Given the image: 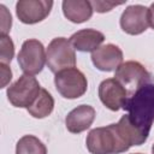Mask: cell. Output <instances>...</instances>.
I'll use <instances>...</instances> for the list:
<instances>
[{"label":"cell","mask_w":154,"mask_h":154,"mask_svg":"<svg viewBox=\"0 0 154 154\" xmlns=\"http://www.w3.org/2000/svg\"><path fill=\"white\" fill-rule=\"evenodd\" d=\"M0 60L2 64H10L14 55V43L7 35H0Z\"/></svg>","instance_id":"obj_17"},{"label":"cell","mask_w":154,"mask_h":154,"mask_svg":"<svg viewBox=\"0 0 154 154\" xmlns=\"http://www.w3.org/2000/svg\"><path fill=\"white\" fill-rule=\"evenodd\" d=\"M0 67H1V76H2V81H1V88H5L7 85V83L12 79V71L8 67L7 64H2L0 63Z\"/></svg>","instance_id":"obj_20"},{"label":"cell","mask_w":154,"mask_h":154,"mask_svg":"<svg viewBox=\"0 0 154 154\" xmlns=\"http://www.w3.org/2000/svg\"><path fill=\"white\" fill-rule=\"evenodd\" d=\"M99 97L100 101L111 111H119L124 107L129 93L125 89V87L113 78H106L103 79L99 85Z\"/></svg>","instance_id":"obj_9"},{"label":"cell","mask_w":154,"mask_h":154,"mask_svg":"<svg viewBox=\"0 0 154 154\" xmlns=\"http://www.w3.org/2000/svg\"><path fill=\"white\" fill-rule=\"evenodd\" d=\"M95 119V109L90 105H79L65 118V126L71 134H81L90 128Z\"/></svg>","instance_id":"obj_12"},{"label":"cell","mask_w":154,"mask_h":154,"mask_svg":"<svg viewBox=\"0 0 154 154\" xmlns=\"http://www.w3.org/2000/svg\"><path fill=\"white\" fill-rule=\"evenodd\" d=\"M47 54L41 41L29 38L23 42L22 48L17 55V61L24 75L35 76L40 73L46 64Z\"/></svg>","instance_id":"obj_5"},{"label":"cell","mask_w":154,"mask_h":154,"mask_svg":"<svg viewBox=\"0 0 154 154\" xmlns=\"http://www.w3.org/2000/svg\"><path fill=\"white\" fill-rule=\"evenodd\" d=\"M132 154H142V153H132Z\"/></svg>","instance_id":"obj_23"},{"label":"cell","mask_w":154,"mask_h":154,"mask_svg":"<svg viewBox=\"0 0 154 154\" xmlns=\"http://www.w3.org/2000/svg\"><path fill=\"white\" fill-rule=\"evenodd\" d=\"M38 81L34 76L22 75L14 83H12L6 91L7 100L13 107L28 108L30 107L41 91Z\"/></svg>","instance_id":"obj_4"},{"label":"cell","mask_w":154,"mask_h":154,"mask_svg":"<svg viewBox=\"0 0 154 154\" xmlns=\"http://www.w3.org/2000/svg\"><path fill=\"white\" fill-rule=\"evenodd\" d=\"M91 61L94 66L103 72L116 71L123 64V52L113 43L100 46L91 53Z\"/></svg>","instance_id":"obj_11"},{"label":"cell","mask_w":154,"mask_h":154,"mask_svg":"<svg viewBox=\"0 0 154 154\" xmlns=\"http://www.w3.org/2000/svg\"><path fill=\"white\" fill-rule=\"evenodd\" d=\"M152 154H154V144L152 146Z\"/></svg>","instance_id":"obj_22"},{"label":"cell","mask_w":154,"mask_h":154,"mask_svg":"<svg viewBox=\"0 0 154 154\" xmlns=\"http://www.w3.org/2000/svg\"><path fill=\"white\" fill-rule=\"evenodd\" d=\"M91 2V6L94 8V11L99 12V13H105V12H108L111 11L113 7H117V6H120L123 5L124 2H111V1H90Z\"/></svg>","instance_id":"obj_19"},{"label":"cell","mask_w":154,"mask_h":154,"mask_svg":"<svg viewBox=\"0 0 154 154\" xmlns=\"http://www.w3.org/2000/svg\"><path fill=\"white\" fill-rule=\"evenodd\" d=\"M53 109H54V99L52 94L43 88L41 89L34 103L26 108L29 114L36 119H42L48 117L53 112Z\"/></svg>","instance_id":"obj_15"},{"label":"cell","mask_w":154,"mask_h":154,"mask_svg":"<svg viewBox=\"0 0 154 154\" xmlns=\"http://www.w3.org/2000/svg\"><path fill=\"white\" fill-rule=\"evenodd\" d=\"M0 10H1V35H7L8 31L11 30V25H12V17L11 13L7 11V8L4 5H0Z\"/></svg>","instance_id":"obj_18"},{"label":"cell","mask_w":154,"mask_h":154,"mask_svg":"<svg viewBox=\"0 0 154 154\" xmlns=\"http://www.w3.org/2000/svg\"><path fill=\"white\" fill-rule=\"evenodd\" d=\"M148 19H149V26L154 30V2L148 7Z\"/></svg>","instance_id":"obj_21"},{"label":"cell","mask_w":154,"mask_h":154,"mask_svg":"<svg viewBox=\"0 0 154 154\" xmlns=\"http://www.w3.org/2000/svg\"><path fill=\"white\" fill-rule=\"evenodd\" d=\"M114 78L125 87L130 95H132L140 87L150 79V75L141 63L128 60L116 70Z\"/></svg>","instance_id":"obj_7"},{"label":"cell","mask_w":154,"mask_h":154,"mask_svg":"<svg viewBox=\"0 0 154 154\" xmlns=\"http://www.w3.org/2000/svg\"><path fill=\"white\" fill-rule=\"evenodd\" d=\"M63 13L72 23H84L93 16L94 8L88 0H64L61 4Z\"/></svg>","instance_id":"obj_14"},{"label":"cell","mask_w":154,"mask_h":154,"mask_svg":"<svg viewBox=\"0 0 154 154\" xmlns=\"http://www.w3.org/2000/svg\"><path fill=\"white\" fill-rule=\"evenodd\" d=\"M120 28L129 35H140L149 26L148 7L143 5H130L128 6L119 20Z\"/></svg>","instance_id":"obj_10"},{"label":"cell","mask_w":154,"mask_h":154,"mask_svg":"<svg viewBox=\"0 0 154 154\" xmlns=\"http://www.w3.org/2000/svg\"><path fill=\"white\" fill-rule=\"evenodd\" d=\"M46 64L53 73L76 66V53L71 42L66 37L53 38L46 51Z\"/></svg>","instance_id":"obj_3"},{"label":"cell","mask_w":154,"mask_h":154,"mask_svg":"<svg viewBox=\"0 0 154 154\" xmlns=\"http://www.w3.org/2000/svg\"><path fill=\"white\" fill-rule=\"evenodd\" d=\"M16 154H47V148L36 136L24 135L16 144Z\"/></svg>","instance_id":"obj_16"},{"label":"cell","mask_w":154,"mask_h":154,"mask_svg":"<svg viewBox=\"0 0 154 154\" xmlns=\"http://www.w3.org/2000/svg\"><path fill=\"white\" fill-rule=\"evenodd\" d=\"M146 141L147 137L131 124L128 114H124L116 124L90 130L85 146L90 154H120Z\"/></svg>","instance_id":"obj_1"},{"label":"cell","mask_w":154,"mask_h":154,"mask_svg":"<svg viewBox=\"0 0 154 154\" xmlns=\"http://www.w3.org/2000/svg\"><path fill=\"white\" fill-rule=\"evenodd\" d=\"M54 85L63 97L72 100L85 94L88 89V81L81 70L77 67H71L55 73Z\"/></svg>","instance_id":"obj_6"},{"label":"cell","mask_w":154,"mask_h":154,"mask_svg":"<svg viewBox=\"0 0 154 154\" xmlns=\"http://www.w3.org/2000/svg\"><path fill=\"white\" fill-rule=\"evenodd\" d=\"M72 47L79 52H94L105 41V35L96 29H82L76 31L69 38Z\"/></svg>","instance_id":"obj_13"},{"label":"cell","mask_w":154,"mask_h":154,"mask_svg":"<svg viewBox=\"0 0 154 154\" xmlns=\"http://www.w3.org/2000/svg\"><path fill=\"white\" fill-rule=\"evenodd\" d=\"M131 124L148 138L154 122V82L150 79L130 95L123 107Z\"/></svg>","instance_id":"obj_2"},{"label":"cell","mask_w":154,"mask_h":154,"mask_svg":"<svg viewBox=\"0 0 154 154\" xmlns=\"http://www.w3.org/2000/svg\"><path fill=\"white\" fill-rule=\"evenodd\" d=\"M53 1L48 0H19L16 4V14L24 24H36L48 17Z\"/></svg>","instance_id":"obj_8"}]
</instances>
